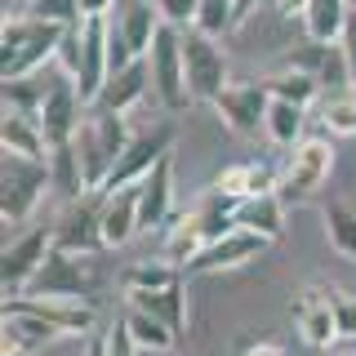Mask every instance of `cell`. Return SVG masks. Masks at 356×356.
Returning <instances> with one entry per match:
<instances>
[{"label":"cell","mask_w":356,"mask_h":356,"mask_svg":"<svg viewBox=\"0 0 356 356\" xmlns=\"http://www.w3.org/2000/svg\"><path fill=\"white\" fill-rule=\"evenodd\" d=\"M22 9H27L31 18H40V22H58V27H76V22H85L81 0H27Z\"/></svg>","instance_id":"obj_37"},{"label":"cell","mask_w":356,"mask_h":356,"mask_svg":"<svg viewBox=\"0 0 356 356\" xmlns=\"http://www.w3.org/2000/svg\"><path fill=\"white\" fill-rule=\"evenodd\" d=\"M107 356H138V348H134V339H129V330H125L120 316L107 325Z\"/></svg>","instance_id":"obj_40"},{"label":"cell","mask_w":356,"mask_h":356,"mask_svg":"<svg viewBox=\"0 0 356 356\" xmlns=\"http://www.w3.org/2000/svg\"><path fill=\"white\" fill-rule=\"evenodd\" d=\"M156 94V85H152V67L147 58H138V63H129V67H116V72L107 76V85H103V94H98V111H116V116H129L134 107H143V98Z\"/></svg>","instance_id":"obj_19"},{"label":"cell","mask_w":356,"mask_h":356,"mask_svg":"<svg viewBox=\"0 0 356 356\" xmlns=\"http://www.w3.org/2000/svg\"><path fill=\"white\" fill-rule=\"evenodd\" d=\"M125 294V307H138V312H152V316H161L165 325L178 330V339L187 334V285L174 281L165 289H120Z\"/></svg>","instance_id":"obj_22"},{"label":"cell","mask_w":356,"mask_h":356,"mask_svg":"<svg viewBox=\"0 0 356 356\" xmlns=\"http://www.w3.org/2000/svg\"><path fill=\"white\" fill-rule=\"evenodd\" d=\"M49 85H40L36 76H18V81H0V98H5L9 111H36L40 116L44 98H49Z\"/></svg>","instance_id":"obj_35"},{"label":"cell","mask_w":356,"mask_h":356,"mask_svg":"<svg viewBox=\"0 0 356 356\" xmlns=\"http://www.w3.org/2000/svg\"><path fill=\"white\" fill-rule=\"evenodd\" d=\"M321 222H325V236H330V250L339 259L356 263V209L343 205V200H330L321 209Z\"/></svg>","instance_id":"obj_31"},{"label":"cell","mask_w":356,"mask_h":356,"mask_svg":"<svg viewBox=\"0 0 356 356\" xmlns=\"http://www.w3.org/2000/svg\"><path fill=\"white\" fill-rule=\"evenodd\" d=\"M205 250V236L196 232V222H192V209H183V214H174V222L165 227V254L161 259H170L178 272H187L192 267V259Z\"/></svg>","instance_id":"obj_30"},{"label":"cell","mask_w":356,"mask_h":356,"mask_svg":"<svg viewBox=\"0 0 356 356\" xmlns=\"http://www.w3.org/2000/svg\"><path fill=\"white\" fill-rule=\"evenodd\" d=\"M161 27H165V18L156 14L152 0H125L111 14V72L147 58L156 36H161Z\"/></svg>","instance_id":"obj_3"},{"label":"cell","mask_w":356,"mask_h":356,"mask_svg":"<svg viewBox=\"0 0 356 356\" xmlns=\"http://www.w3.org/2000/svg\"><path fill=\"white\" fill-rule=\"evenodd\" d=\"M285 200L276 196V192H267V196H250V200H241V209H236V227L245 232H254V236H263V241H276L285 232Z\"/></svg>","instance_id":"obj_25"},{"label":"cell","mask_w":356,"mask_h":356,"mask_svg":"<svg viewBox=\"0 0 356 356\" xmlns=\"http://www.w3.org/2000/svg\"><path fill=\"white\" fill-rule=\"evenodd\" d=\"M49 178H54V192L63 200H81L85 192V174H81V156H76V143L72 147H54L49 152Z\"/></svg>","instance_id":"obj_33"},{"label":"cell","mask_w":356,"mask_h":356,"mask_svg":"<svg viewBox=\"0 0 356 356\" xmlns=\"http://www.w3.org/2000/svg\"><path fill=\"white\" fill-rule=\"evenodd\" d=\"M325 298L334 307V325H339V339H356V298L339 285H325Z\"/></svg>","instance_id":"obj_38"},{"label":"cell","mask_w":356,"mask_h":356,"mask_svg":"<svg viewBox=\"0 0 356 356\" xmlns=\"http://www.w3.org/2000/svg\"><path fill=\"white\" fill-rule=\"evenodd\" d=\"M54 250L72 254V259H89V254L107 250L103 241V200L98 196H81L67 200V209L54 222Z\"/></svg>","instance_id":"obj_7"},{"label":"cell","mask_w":356,"mask_h":356,"mask_svg":"<svg viewBox=\"0 0 356 356\" xmlns=\"http://www.w3.org/2000/svg\"><path fill=\"white\" fill-rule=\"evenodd\" d=\"M125 330L134 339V348L138 352H174L178 348V330L165 325L161 316H152V312H138V307H125Z\"/></svg>","instance_id":"obj_28"},{"label":"cell","mask_w":356,"mask_h":356,"mask_svg":"<svg viewBox=\"0 0 356 356\" xmlns=\"http://www.w3.org/2000/svg\"><path fill=\"white\" fill-rule=\"evenodd\" d=\"M263 129H267V143H276V147H298V143L307 138V107L272 98Z\"/></svg>","instance_id":"obj_29"},{"label":"cell","mask_w":356,"mask_h":356,"mask_svg":"<svg viewBox=\"0 0 356 356\" xmlns=\"http://www.w3.org/2000/svg\"><path fill=\"white\" fill-rule=\"evenodd\" d=\"M348 18H352V0H307L303 9V27H307V40H343L348 31Z\"/></svg>","instance_id":"obj_27"},{"label":"cell","mask_w":356,"mask_h":356,"mask_svg":"<svg viewBox=\"0 0 356 356\" xmlns=\"http://www.w3.org/2000/svg\"><path fill=\"white\" fill-rule=\"evenodd\" d=\"M81 94H76V81L72 76H58L49 85V98L40 107V129H44V143L54 147H72L76 143V129H81Z\"/></svg>","instance_id":"obj_13"},{"label":"cell","mask_w":356,"mask_h":356,"mask_svg":"<svg viewBox=\"0 0 356 356\" xmlns=\"http://www.w3.org/2000/svg\"><path fill=\"white\" fill-rule=\"evenodd\" d=\"M14 5H18V0H14ZM22 5H27V0H22Z\"/></svg>","instance_id":"obj_47"},{"label":"cell","mask_w":356,"mask_h":356,"mask_svg":"<svg viewBox=\"0 0 356 356\" xmlns=\"http://www.w3.org/2000/svg\"><path fill=\"white\" fill-rule=\"evenodd\" d=\"M241 356H285V348L276 339H254V343H241Z\"/></svg>","instance_id":"obj_42"},{"label":"cell","mask_w":356,"mask_h":356,"mask_svg":"<svg viewBox=\"0 0 356 356\" xmlns=\"http://www.w3.org/2000/svg\"><path fill=\"white\" fill-rule=\"evenodd\" d=\"M31 298H63V303H94L98 298V281L81 267V259L63 250H49V259L27 285Z\"/></svg>","instance_id":"obj_9"},{"label":"cell","mask_w":356,"mask_h":356,"mask_svg":"<svg viewBox=\"0 0 356 356\" xmlns=\"http://www.w3.org/2000/svg\"><path fill=\"white\" fill-rule=\"evenodd\" d=\"M170 147H174V125H170V120H161V125L134 134V143L125 147V156L116 161V170H111V178H107L103 192H116V187H134V183H143V178H147L156 165L170 156Z\"/></svg>","instance_id":"obj_11"},{"label":"cell","mask_w":356,"mask_h":356,"mask_svg":"<svg viewBox=\"0 0 356 356\" xmlns=\"http://www.w3.org/2000/svg\"><path fill=\"white\" fill-rule=\"evenodd\" d=\"M289 316H294L298 325V339L307 343V348L325 352L334 339H339V325H334V307L325 298V285H307L298 289L294 298H289Z\"/></svg>","instance_id":"obj_15"},{"label":"cell","mask_w":356,"mask_h":356,"mask_svg":"<svg viewBox=\"0 0 356 356\" xmlns=\"http://www.w3.org/2000/svg\"><path fill=\"white\" fill-rule=\"evenodd\" d=\"M321 356H356V352H330V348H325V352H321Z\"/></svg>","instance_id":"obj_46"},{"label":"cell","mask_w":356,"mask_h":356,"mask_svg":"<svg viewBox=\"0 0 356 356\" xmlns=\"http://www.w3.org/2000/svg\"><path fill=\"white\" fill-rule=\"evenodd\" d=\"M352 5H356V0H352Z\"/></svg>","instance_id":"obj_48"},{"label":"cell","mask_w":356,"mask_h":356,"mask_svg":"<svg viewBox=\"0 0 356 356\" xmlns=\"http://www.w3.org/2000/svg\"><path fill=\"white\" fill-rule=\"evenodd\" d=\"M276 183H281V170H272L267 161H236V165H222L214 187L236 200H250V196H267L276 192Z\"/></svg>","instance_id":"obj_23"},{"label":"cell","mask_w":356,"mask_h":356,"mask_svg":"<svg viewBox=\"0 0 356 356\" xmlns=\"http://www.w3.org/2000/svg\"><path fill=\"white\" fill-rule=\"evenodd\" d=\"M5 303L22 307V312H36V316L49 321L63 339H89L94 330H103L94 303H63V298H31V294H14V298H5Z\"/></svg>","instance_id":"obj_16"},{"label":"cell","mask_w":356,"mask_h":356,"mask_svg":"<svg viewBox=\"0 0 356 356\" xmlns=\"http://www.w3.org/2000/svg\"><path fill=\"white\" fill-rule=\"evenodd\" d=\"M85 356H107V330H94L85 339Z\"/></svg>","instance_id":"obj_45"},{"label":"cell","mask_w":356,"mask_h":356,"mask_svg":"<svg viewBox=\"0 0 356 356\" xmlns=\"http://www.w3.org/2000/svg\"><path fill=\"white\" fill-rule=\"evenodd\" d=\"M174 281H183V272L170 259H147V263H134L120 272V289H165Z\"/></svg>","instance_id":"obj_34"},{"label":"cell","mask_w":356,"mask_h":356,"mask_svg":"<svg viewBox=\"0 0 356 356\" xmlns=\"http://www.w3.org/2000/svg\"><path fill=\"white\" fill-rule=\"evenodd\" d=\"M103 200V241L107 250H120L138 236V183L116 187V192H98Z\"/></svg>","instance_id":"obj_21"},{"label":"cell","mask_w":356,"mask_h":356,"mask_svg":"<svg viewBox=\"0 0 356 356\" xmlns=\"http://www.w3.org/2000/svg\"><path fill=\"white\" fill-rule=\"evenodd\" d=\"M281 67H285V72H307V76H316L321 89H352L343 44H334V40H303V44H294V49L281 58Z\"/></svg>","instance_id":"obj_12"},{"label":"cell","mask_w":356,"mask_h":356,"mask_svg":"<svg viewBox=\"0 0 356 356\" xmlns=\"http://www.w3.org/2000/svg\"><path fill=\"white\" fill-rule=\"evenodd\" d=\"M316 120L330 138H356V89H321Z\"/></svg>","instance_id":"obj_26"},{"label":"cell","mask_w":356,"mask_h":356,"mask_svg":"<svg viewBox=\"0 0 356 356\" xmlns=\"http://www.w3.org/2000/svg\"><path fill=\"white\" fill-rule=\"evenodd\" d=\"M330 170H334V143H330V134H307L298 147H289V161H285V170H281L276 196L285 200V209L307 205V200L321 196Z\"/></svg>","instance_id":"obj_2"},{"label":"cell","mask_w":356,"mask_h":356,"mask_svg":"<svg viewBox=\"0 0 356 356\" xmlns=\"http://www.w3.org/2000/svg\"><path fill=\"white\" fill-rule=\"evenodd\" d=\"M81 14L85 18H111L116 14V0H81Z\"/></svg>","instance_id":"obj_43"},{"label":"cell","mask_w":356,"mask_h":356,"mask_svg":"<svg viewBox=\"0 0 356 356\" xmlns=\"http://www.w3.org/2000/svg\"><path fill=\"white\" fill-rule=\"evenodd\" d=\"M236 209H241V200L218 192V187H205V192L192 200V222H196L200 236H205V245L227 236V232H236Z\"/></svg>","instance_id":"obj_24"},{"label":"cell","mask_w":356,"mask_h":356,"mask_svg":"<svg viewBox=\"0 0 356 356\" xmlns=\"http://www.w3.org/2000/svg\"><path fill=\"white\" fill-rule=\"evenodd\" d=\"M54 250V222H36V227L18 232L14 241L5 245V254H0V276H5V298L14 294H27L31 276L44 267Z\"/></svg>","instance_id":"obj_6"},{"label":"cell","mask_w":356,"mask_h":356,"mask_svg":"<svg viewBox=\"0 0 356 356\" xmlns=\"http://www.w3.org/2000/svg\"><path fill=\"white\" fill-rule=\"evenodd\" d=\"M272 9L281 18H303V9H307V0H272Z\"/></svg>","instance_id":"obj_44"},{"label":"cell","mask_w":356,"mask_h":356,"mask_svg":"<svg viewBox=\"0 0 356 356\" xmlns=\"http://www.w3.org/2000/svg\"><path fill=\"white\" fill-rule=\"evenodd\" d=\"M343 58H348V81L356 89V5H352V18H348V31H343Z\"/></svg>","instance_id":"obj_41"},{"label":"cell","mask_w":356,"mask_h":356,"mask_svg":"<svg viewBox=\"0 0 356 356\" xmlns=\"http://www.w3.org/2000/svg\"><path fill=\"white\" fill-rule=\"evenodd\" d=\"M111 76V18H85L81 31V63H76V94L85 107L98 103Z\"/></svg>","instance_id":"obj_10"},{"label":"cell","mask_w":356,"mask_h":356,"mask_svg":"<svg viewBox=\"0 0 356 356\" xmlns=\"http://www.w3.org/2000/svg\"><path fill=\"white\" fill-rule=\"evenodd\" d=\"M156 14L165 18V27H178V31H192L196 27V14H200V0H152Z\"/></svg>","instance_id":"obj_39"},{"label":"cell","mask_w":356,"mask_h":356,"mask_svg":"<svg viewBox=\"0 0 356 356\" xmlns=\"http://www.w3.org/2000/svg\"><path fill=\"white\" fill-rule=\"evenodd\" d=\"M58 22H40L31 18L27 9L9 5L5 22H0V81H18V76H36L44 63L58 58V44H63Z\"/></svg>","instance_id":"obj_1"},{"label":"cell","mask_w":356,"mask_h":356,"mask_svg":"<svg viewBox=\"0 0 356 356\" xmlns=\"http://www.w3.org/2000/svg\"><path fill=\"white\" fill-rule=\"evenodd\" d=\"M174 214V156H165L138 183V232H165Z\"/></svg>","instance_id":"obj_18"},{"label":"cell","mask_w":356,"mask_h":356,"mask_svg":"<svg viewBox=\"0 0 356 356\" xmlns=\"http://www.w3.org/2000/svg\"><path fill=\"white\" fill-rule=\"evenodd\" d=\"M147 67H152V85H156V103L165 111H178L192 103L187 94V67H183V31L178 27H161L152 54H147Z\"/></svg>","instance_id":"obj_8"},{"label":"cell","mask_w":356,"mask_h":356,"mask_svg":"<svg viewBox=\"0 0 356 356\" xmlns=\"http://www.w3.org/2000/svg\"><path fill=\"white\" fill-rule=\"evenodd\" d=\"M0 147H5V156H18V161H49V143H44L36 111L5 107V116H0Z\"/></svg>","instance_id":"obj_20"},{"label":"cell","mask_w":356,"mask_h":356,"mask_svg":"<svg viewBox=\"0 0 356 356\" xmlns=\"http://www.w3.org/2000/svg\"><path fill=\"white\" fill-rule=\"evenodd\" d=\"M192 31H200V36H209V40L236 31V0H200V14H196Z\"/></svg>","instance_id":"obj_36"},{"label":"cell","mask_w":356,"mask_h":356,"mask_svg":"<svg viewBox=\"0 0 356 356\" xmlns=\"http://www.w3.org/2000/svg\"><path fill=\"white\" fill-rule=\"evenodd\" d=\"M44 192H54L49 161H18V156H9L5 178H0V218L9 227L27 222L36 214V205L44 200Z\"/></svg>","instance_id":"obj_4"},{"label":"cell","mask_w":356,"mask_h":356,"mask_svg":"<svg viewBox=\"0 0 356 356\" xmlns=\"http://www.w3.org/2000/svg\"><path fill=\"white\" fill-rule=\"evenodd\" d=\"M267 107H272V94H267V85L263 81H254V85H227L218 94V120L227 125L232 134H254V129H263V120H267Z\"/></svg>","instance_id":"obj_17"},{"label":"cell","mask_w":356,"mask_h":356,"mask_svg":"<svg viewBox=\"0 0 356 356\" xmlns=\"http://www.w3.org/2000/svg\"><path fill=\"white\" fill-rule=\"evenodd\" d=\"M267 245H272V241H263V236H254V232L236 227V232H227V236L209 241L205 250H200L196 259H192V267H187V272H196V276L236 272V267H245V263H254V259H259Z\"/></svg>","instance_id":"obj_14"},{"label":"cell","mask_w":356,"mask_h":356,"mask_svg":"<svg viewBox=\"0 0 356 356\" xmlns=\"http://www.w3.org/2000/svg\"><path fill=\"white\" fill-rule=\"evenodd\" d=\"M183 67H187V94L192 103H218V94L227 89V54L218 49V40L200 36V31H183Z\"/></svg>","instance_id":"obj_5"},{"label":"cell","mask_w":356,"mask_h":356,"mask_svg":"<svg viewBox=\"0 0 356 356\" xmlns=\"http://www.w3.org/2000/svg\"><path fill=\"white\" fill-rule=\"evenodd\" d=\"M267 94L272 98H281V103H298V107H316V98H321V81L316 76H307V72H276V76H267Z\"/></svg>","instance_id":"obj_32"}]
</instances>
